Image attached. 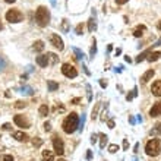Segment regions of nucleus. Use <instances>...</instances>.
<instances>
[{"label":"nucleus","mask_w":161,"mask_h":161,"mask_svg":"<svg viewBox=\"0 0 161 161\" xmlns=\"http://www.w3.org/2000/svg\"><path fill=\"white\" fill-rule=\"evenodd\" d=\"M61 128H63V130L66 132V133H73L76 129L79 128V117L76 113H70L69 116L63 120V125H61Z\"/></svg>","instance_id":"obj_1"},{"label":"nucleus","mask_w":161,"mask_h":161,"mask_svg":"<svg viewBox=\"0 0 161 161\" xmlns=\"http://www.w3.org/2000/svg\"><path fill=\"white\" fill-rule=\"evenodd\" d=\"M35 21L41 28H44L50 22V12L45 6H40L37 12H35Z\"/></svg>","instance_id":"obj_2"},{"label":"nucleus","mask_w":161,"mask_h":161,"mask_svg":"<svg viewBox=\"0 0 161 161\" xmlns=\"http://www.w3.org/2000/svg\"><path fill=\"white\" fill-rule=\"evenodd\" d=\"M145 152L150 157H157L161 152V141L160 139H151L148 141V144L145 145Z\"/></svg>","instance_id":"obj_3"},{"label":"nucleus","mask_w":161,"mask_h":161,"mask_svg":"<svg viewBox=\"0 0 161 161\" xmlns=\"http://www.w3.org/2000/svg\"><path fill=\"white\" fill-rule=\"evenodd\" d=\"M6 19H7V22H11V23H18L23 19V15L18 9H11L6 13Z\"/></svg>","instance_id":"obj_4"},{"label":"nucleus","mask_w":161,"mask_h":161,"mask_svg":"<svg viewBox=\"0 0 161 161\" xmlns=\"http://www.w3.org/2000/svg\"><path fill=\"white\" fill-rule=\"evenodd\" d=\"M61 73L66 76V78H76L78 76V70H76V67L70 65V63H65V65H61Z\"/></svg>","instance_id":"obj_5"},{"label":"nucleus","mask_w":161,"mask_h":161,"mask_svg":"<svg viewBox=\"0 0 161 161\" xmlns=\"http://www.w3.org/2000/svg\"><path fill=\"white\" fill-rule=\"evenodd\" d=\"M53 146H54V151L57 155H63L65 154V144H63V139L59 136V135H53Z\"/></svg>","instance_id":"obj_6"},{"label":"nucleus","mask_w":161,"mask_h":161,"mask_svg":"<svg viewBox=\"0 0 161 161\" xmlns=\"http://www.w3.org/2000/svg\"><path fill=\"white\" fill-rule=\"evenodd\" d=\"M13 122H15L16 126H19V128H22V129H28L29 125H31L29 120L25 116H22V114H16V116L13 117Z\"/></svg>","instance_id":"obj_7"},{"label":"nucleus","mask_w":161,"mask_h":161,"mask_svg":"<svg viewBox=\"0 0 161 161\" xmlns=\"http://www.w3.org/2000/svg\"><path fill=\"white\" fill-rule=\"evenodd\" d=\"M50 43L53 47H56L57 50H63V47H65V44H63V40L57 35V34H51L50 35Z\"/></svg>","instance_id":"obj_8"},{"label":"nucleus","mask_w":161,"mask_h":161,"mask_svg":"<svg viewBox=\"0 0 161 161\" xmlns=\"http://www.w3.org/2000/svg\"><path fill=\"white\" fill-rule=\"evenodd\" d=\"M161 114V101H157L155 104L152 106V108L150 110V116L151 117H158Z\"/></svg>","instance_id":"obj_9"},{"label":"nucleus","mask_w":161,"mask_h":161,"mask_svg":"<svg viewBox=\"0 0 161 161\" xmlns=\"http://www.w3.org/2000/svg\"><path fill=\"white\" fill-rule=\"evenodd\" d=\"M151 92L155 95V97H161V79L160 81H155L151 87Z\"/></svg>","instance_id":"obj_10"},{"label":"nucleus","mask_w":161,"mask_h":161,"mask_svg":"<svg viewBox=\"0 0 161 161\" xmlns=\"http://www.w3.org/2000/svg\"><path fill=\"white\" fill-rule=\"evenodd\" d=\"M155 75V72H154V69H150V70H146V72L141 76V82L142 83H146L150 79H152V76Z\"/></svg>","instance_id":"obj_11"},{"label":"nucleus","mask_w":161,"mask_h":161,"mask_svg":"<svg viewBox=\"0 0 161 161\" xmlns=\"http://www.w3.org/2000/svg\"><path fill=\"white\" fill-rule=\"evenodd\" d=\"M37 65L41 67H45L49 65V56H45V54L38 56V57H37Z\"/></svg>","instance_id":"obj_12"},{"label":"nucleus","mask_w":161,"mask_h":161,"mask_svg":"<svg viewBox=\"0 0 161 161\" xmlns=\"http://www.w3.org/2000/svg\"><path fill=\"white\" fill-rule=\"evenodd\" d=\"M13 138L16 139V141H21V142H27L28 139H29V136L25 132H15L13 133Z\"/></svg>","instance_id":"obj_13"},{"label":"nucleus","mask_w":161,"mask_h":161,"mask_svg":"<svg viewBox=\"0 0 161 161\" xmlns=\"http://www.w3.org/2000/svg\"><path fill=\"white\" fill-rule=\"evenodd\" d=\"M161 57V51H151L150 54H148V61H157L158 59Z\"/></svg>","instance_id":"obj_14"},{"label":"nucleus","mask_w":161,"mask_h":161,"mask_svg":"<svg viewBox=\"0 0 161 161\" xmlns=\"http://www.w3.org/2000/svg\"><path fill=\"white\" fill-rule=\"evenodd\" d=\"M43 161H54V154L51 151H43Z\"/></svg>","instance_id":"obj_15"},{"label":"nucleus","mask_w":161,"mask_h":161,"mask_svg":"<svg viewBox=\"0 0 161 161\" xmlns=\"http://www.w3.org/2000/svg\"><path fill=\"white\" fill-rule=\"evenodd\" d=\"M145 29H146V27H145V25H139V27L133 31V35H135V37H138V38H139V37H142V35H144V32H145Z\"/></svg>","instance_id":"obj_16"},{"label":"nucleus","mask_w":161,"mask_h":161,"mask_svg":"<svg viewBox=\"0 0 161 161\" xmlns=\"http://www.w3.org/2000/svg\"><path fill=\"white\" fill-rule=\"evenodd\" d=\"M151 51H152V47H151V49H148V50H145L144 53H141V54L136 57V63H141V61L144 60L145 57H148V54H150Z\"/></svg>","instance_id":"obj_17"},{"label":"nucleus","mask_w":161,"mask_h":161,"mask_svg":"<svg viewBox=\"0 0 161 161\" xmlns=\"http://www.w3.org/2000/svg\"><path fill=\"white\" fill-rule=\"evenodd\" d=\"M95 54H97V41L94 38L92 40V45H91V51H89V59H94Z\"/></svg>","instance_id":"obj_18"},{"label":"nucleus","mask_w":161,"mask_h":161,"mask_svg":"<svg viewBox=\"0 0 161 161\" xmlns=\"http://www.w3.org/2000/svg\"><path fill=\"white\" fill-rule=\"evenodd\" d=\"M47 87H49V91L53 92L56 89H59V83L54 82V81H47Z\"/></svg>","instance_id":"obj_19"},{"label":"nucleus","mask_w":161,"mask_h":161,"mask_svg":"<svg viewBox=\"0 0 161 161\" xmlns=\"http://www.w3.org/2000/svg\"><path fill=\"white\" fill-rule=\"evenodd\" d=\"M34 50L35 51H43L44 50V43H43L41 40L35 41V43H34Z\"/></svg>","instance_id":"obj_20"},{"label":"nucleus","mask_w":161,"mask_h":161,"mask_svg":"<svg viewBox=\"0 0 161 161\" xmlns=\"http://www.w3.org/2000/svg\"><path fill=\"white\" fill-rule=\"evenodd\" d=\"M88 29H89V32H94L95 29H97V23H95L94 18H91L88 21Z\"/></svg>","instance_id":"obj_21"},{"label":"nucleus","mask_w":161,"mask_h":161,"mask_svg":"<svg viewBox=\"0 0 161 161\" xmlns=\"http://www.w3.org/2000/svg\"><path fill=\"white\" fill-rule=\"evenodd\" d=\"M40 116H43V117H45L47 114H49V106L47 104H43V106H40Z\"/></svg>","instance_id":"obj_22"},{"label":"nucleus","mask_w":161,"mask_h":161,"mask_svg":"<svg viewBox=\"0 0 161 161\" xmlns=\"http://www.w3.org/2000/svg\"><path fill=\"white\" fill-rule=\"evenodd\" d=\"M49 65H56V63H57V61H59V57H57V56L54 54V53H49Z\"/></svg>","instance_id":"obj_23"},{"label":"nucleus","mask_w":161,"mask_h":161,"mask_svg":"<svg viewBox=\"0 0 161 161\" xmlns=\"http://www.w3.org/2000/svg\"><path fill=\"white\" fill-rule=\"evenodd\" d=\"M100 136V139H101V142H100V148L101 150H104V146H106V144H107V135H104V133H100L98 135Z\"/></svg>","instance_id":"obj_24"},{"label":"nucleus","mask_w":161,"mask_h":161,"mask_svg":"<svg viewBox=\"0 0 161 161\" xmlns=\"http://www.w3.org/2000/svg\"><path fill=\"white\" fill-rule=\"evenodd\" d=\"M21 92L25 94V95H32L34 94V89L31 88V87H22V88H21Z\"/></svg>","instance_id":"obj_25"},{"label":"nucleus","mask_w":161,"mask_h":161,"mask_svg":"<svg viewBox=\"0 0 161 161\" xmlns=\"http://www.w3.org/2000/svg\"><path fill=\"white\" fill-rule=\"evenodd\" d=\"M73 53L76 54V59H78V60H83V57H85V56H83V53H82L81 50H79V49L73 47Z\"/></svg>","instance_id":"obj_26"},{"label":"nucleus","mask_w":161,"mask_h":161,"mask_svg":"<svg viewBox=\"0 0 161 161\" xmlns=\"http://www.w3.org/2000/svg\"><path fill=\"white\" fill-rule=\"evenodd\" d=\"M0 161H15V160H13V157L9 155V154H3V155H0Z\"/></svg>","instance_id":"obj_27"},{"label":"nucleus","mask_w":161,"mask_h":161,"mask_svg":"<svg viewBox=\"0 0 161 161\" xmlns=\"http://www.w3.org/2000/svg\"><path fill=\"white\" fill-rule=\"evenodd\" d=\"M151 133H161V122H158L155 125V128L151 130Z\"/></svg>","instance_id":"obj_28"},{"label":"nucleus","mask_w":161,"mask_h":161,"mask_svg":"<svg viewBox=\"0 0 161 161\" xmlns=\"http://www.w3.org/2000/svg\"><path fill=\"white\" fill-rule=\"evenodd\" d=\"M27 107V103L25 101H16L15 103V108H25Z\"/></svg>","instance_id":"obj_29"},{"label":"nucleus","mask_w":161,"mask_h":161,"mask_svg":"<svg viewBox=\"0 0 161 161\" xmlns=\"http://www.w3.org/2000/svg\"><path fill=\"white\" fill-rule=\"evenodd\" d=\"M117 151H119V145L113 144V145L108 146V152H111V154H114V152H117Z\"/></svg>","instance_id":"obj_30"},{"label":"nucleus","mask_w":161,"mask_h":161,"mask_svg":"<svg viewBox=\"0 0 161 161\" xmlns=\"http://www.w3.org/2000/svg\"><path fill=\"white\" fill-rule=\"evenodd\" d=\"M101 107V104H95V107H94V110H92V119H97V114H98V108Z\"/></svg>","instance_id":"obj_31"},{"label":"nucleus","mask_w":161,"mask_h":161,"mask_svg":"<svg viewBox=\"0 0 161 161\" xmlns=\"http://www.w3.org/2000/svg\"><path fill=\"white\" fill-rule=\"evenodd\" d=\"M61 29H63L65 32H67V31H69V22H67V19H63V23H61Z\"/></svg>","instance_id":"obj_32"},{"label":"nucleus","mask_w":161,"mask_h":161,"mask_svg":"<svg viewBox=\"0 0 161 161\" xmlns=\"http://www.w3.org/2000/svg\"><path fill=\"white\" fill-rule=\"evenodd\" d=\"M75 32H76V35H82V32H83V25H82V23H79L78 27H76Z\"/></svg>","instance_id":"obj_33"},{"label":"nucleus","mask_w":161,"mask_h":161,"mask_svg":"<svg viewBox=\"0 0 161 161\" xmlns=\"http://www.w3.org/2000/svg\"><path fill=\"white\" fill-rule=\"evenodd\" d=\"M83 125H85V114H82V119L79 120V130L83 129Z\"/></svg>","instance_id":"obj_34"},{"label":"nucleus","mask_w":161,"mask_h":161,"mask_svg":"<svg viewBox=\"0 0 161 161\" xmlns=\"http://www.w3.org/2000/svg\"><path fill=\"white\" fill-rule=\"evenodd\" d=\"M87 91H88V101H92V94H91V85L87 83Z\"/></svg>","instance_id":"obj_35"},{"label":"nucleus","mask_w":161,"mask_h":161,"mask_svg":"<svg viewBox=\"0 0 161 161\" xmlns=\"http://www.w3.org/2000/svg\"><path fill=\"white\" fill-rule=\"evenodd\" d=\"M44 130H45V132H50V130H51V123L50 122H45L44 123Z\"/></svg>","instance_id":"obj_36"},{"label":"nucleus","mask_w":161,"mask_h":161,"mask_svg":"<svg viewBox=\"0 0 161 161\" xmlns=\"http://www.w3.org/2000/svg\"><path fill=\"white\" fill-rule=\"evenodd\" d=\"M32 144L35 145V146H40V145L43 144V141H41V139H40V138H35V139H34V141H32Z\"/></svg>","instance_id":"obj_37"},{"label":"nucleus","mask_w":161,"mask_h":161,"mask_svg":"<svg viewBox=\"0 0 161 161\" xmlns=\"http://www.w3.org/2000/svg\"><path fill=\"white\" fill-rule=\"evenodd\" d=\"M6 66V60L3 59V57H0V70H3Z\"/></svg>","instance_id":"obj_38"},{"label":"nucleus","mask_w":161,"mask_h":161,"mask_svg":"<svg viewBox=\"0 0 161 161\" xmlns=\"http://www.w3.org/2000/svg\"><path fill=\"white\" fill-rule=\"evenodd\" d=\"M129 148V142H128V139H123V150L126 151Z\"/></svg>","instance_id":"obj_39"},{"label":"nucleus","mask_w":161,"mask_h":161,"mask_svg":"<svg viewBox=\"0 0 161 161\" xmlns=\"http://www.w3.org/2000/svg\"><path fill=\"white\" fill-rule=\"evenodd\" d=\"M95 142H97V135L92 133L91 135V144H95Z\"/></svg>","instance_id":"obj_40"},{"label":"nucleus","mask_w":161,"mask_h":161,"mask_svg":"<svg viewBox=\"0 0 161 161\" xmlns=\"http://www.w3.org/2000/svg\"><path fill=\"white\" fill-rule=\"evenodd\" d=\"M100 85H101V88H106V87H107V82L104 81V79H100Z\"/></svg>","instance_id":"obj_41"},{"label":"nucleus","mask_w":161,"mask_h":161,"mask_svg":"<svg viewBox=\"0 0 161 161\" xmlns=\"http://www.w3.org/2000/svg\"><path fill=\"white\" fill-rule=\"evenodd\" d=\"M107 125H108V128H110V129L114 128V122H113V120H108V123H107Z\"/></svg>","instance_id":"obj_42"},{"label":"nucleus","mask_w":161,"mask_h":161,"mask_svg":"<svg viewBox=\"0 0 161 161\" xmlns=\"http://www.w3.org/2000/svg\"><path fill=\"white\" fill-rule=\"evenodd\" d=\"M91 158H92V152L88 150V152H87V160H91Z\"/></svg>","instance_id":"obj_43"},{"label":"nucleus","mask_w":161,"mask_h":161,"mask_svg":"<svg viewBox=\"0 0 161 161\" xmlns=\"http://www.w3.org/2000/svg\"><path fill=\"white\" fill-rule=\"evenodd\" d=\"M126 2H128V0H116V3H117V5H125Z\"/></svg>","instance_id":"obj_44"},{"label":"nucleus","mask_w":161,"mask_h":161,"mask_svg":"<svg viewBox=\"0 0 161 161\" xmlns=\"http://www.w3.org/2000/svg\"><path fill=\"white\" fill-rule=\"evenodd\" d=\"M79 101H81L79 98H73V100H72V104H78Z\"/></svg>","instance_id":"obj_45"},{"label":"nucleus","mask_w":161,"mask_h":161,"mask_svg":"<svg viewBox=\"0 0 161 161\" xmlns=\"http://www.w3.org/2000/svg\"><path fill=\"white\" fill-rule=\"evenodd\" d=\"M158 45H161V38L158 40V41H157V43H155L154 45H152V47H158Z\"/></svg>","instance_id":"obj_46"},{"label":"nucleus","mask_w":161,"mask_h":161,"mask_svg":"<svg viewBox=\"0 0 161 161\" xmlns=\"http://www.w3.org/2000/svg\"><path fill=\"white\" fill-rule=\"evenodd\" d=\"M129 122L132 123V125H135V119H133V117H129Z\"/></svg>","instance_id":"obj_47"},{"label":"nucleus","mask_w":161,"mask_h":161,"mask_svg":"<svg viewBox=\"0 0 161 161\" xmlns=\"http://www.w3.org/2000/svg\"><path fill=\"white\" fill-rule=\"evenodd\" d=\"M9 128H11V125H7V123H6V125H3V129H6V130H7Z\"/></svg>","instance_id":"obj_48"},{"label":"nucleus","mask_w":161,"mask_h":161,"mask_svg":"<svg viewBox=\"0 0 161 161\" xmlns=\"http://www.w3.org/2000/svg\"><path fill=\"white\" fill-rule=\"evenodd\" d=\"M107 50H108V51L113 50V44H108V47H107Z\"/></svg>","instance_id":"obj_49"},{"label":"nucleus","mask_w":161,"mask_h":161,"mask_svg":"<svg viewBox=\"0 0 161 161\" xmlns=\"http://www.w3.org/2000/svg\"><path fill=\"white\" fill-rule=\"evenodd\" d=\"M138 150H139V144H136L135 145V152H138Z\"/></svg>","instance_id":"obj_50"},{"label":"nucleus","mask_w":161,"mask_h":161,"mask_svg":"<svg viewBox=\"0 0 161 161\" xmlns=\"http://www.w3.org/2000/svg\"><path fill=\"white\" fill-rule=\"evenodd\" d=\"M6 3H15V2H16V0H5Z\"/></svg>","instance_id":"obj_51"},{"label":"nucleus","mask_w":161,"mask_h":161,"mask_svg":"<svg viewBox=\"0 0 161 161\" xmlns=\"http://www.w3.org/2000/svg\"><path fill=\"white\" fill-rule=\"evenodd\" d=\"M120 53H122V50H120V49H117V50H116V56H119Z\"/></svg>","instance_id":"obj_52"},{"label":"nucleus","mask_w":161,"mask_h":161,"mask_svg":"<svg viewBox=\"0 0 161 161\" xmlns=\"http://www.w3.org/2000/svg\"><path fill=\"white\" fill-rule=\"evenodd\" d=\"M50 3H51V6H56V0H50Z\"/></svg>","instance_id":"obj_53"},{"label":"nucleus","mask_w":161,"mask_h":161,"mask_svg":"<svg viewBox=\"0 0 161 161\" xmlns=\"http://www.w3.org/2000/svg\"><path fill=\"white\" fill-rule=\"evenodd\" d=\"M158 29H160V31H161V21H160V22H158Z\"/></svg>","instance_id":"obj_54"},{"label":"nucleus","mask_w":161,"mask_h":161,"mask_svg":"<svg viewBox=\"0 0 161 161\" xmlns=\"http://www.w3.org/2000/svg\"><path fill=\"white\" fill-rule=\"evenodd\" d=\"M2 28H3V25H2V22H0V31H2Z\"/></svg>","instance_id":"obj_55"},{"label":"nucleus","mask_w":161,"mask_h":161,"mask_svg":"<svg viewBox=\"0 0 161 161\" xmlns=\"http://www.w3.org/2000/svg\"><path fill=\"white\" fill-rule=\"evenodd\" d=\"M59 161H66V160H63V158H60V160H59Z\"/></svg>","instance_id":"obj_56"}]
</instances>
